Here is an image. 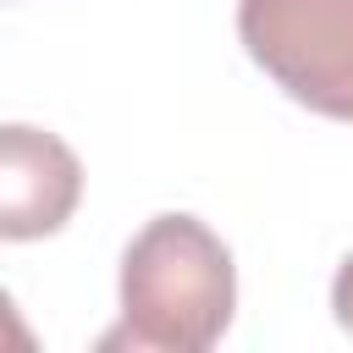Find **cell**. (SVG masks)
I'll return each instance as SVG.
<instances>
[{
  "instance_id": "cell-1",
  "label": "cell",
  "mask_w": 353,
  "mask_h": 353,
  "mask_svg": "<svg viewBox=\"0 0 353 353\" xmlns=\"http://www.w3.org/2000/svg\"><path fill=\"white\" fill-rule=\"evenodd\" d=\"M237 309L232 248L182 210L143 221L121 254V320L99 347L138 353H204L226 336Z\"/></svg>"
},
{
  "instance_id": "cell-2",
  "label": "cell",
  "mask_w": 353,
  "mask_h": 353,
  "mask_svg": "<svg viewBox=\"0 0 353 353\" xmlns=\"http://www.w3.org/2000/svg\"><path fill=\"white\" fill-rule=\"evenodd\" d=\"M237 39L287 99L353 121V0H237Z\"/></svg>"
},
{
  "instance_id": "cell-3",
  "label": "cell",
  "mask_w": 353,
  "mask_h": 353,
  "mask_svg": "<svg viewBox=\"0 0 353 353\" xmlns=\"http://www.w3.org/2000/svg\"><path fill=\"white\" fill-rule=\"evenodd\" d=\"M83 199V160L66 138L0 121V243L55 237Z\"/></svg>"
},
{
  "instance_id": "cell-4",
  "label": "cell",
  "mask_w": 353,
  "mask_h": 353,
  "mask_svg": "<svg viewBox=\"0 0 353 353\" xmlns=\"http://www.w3.org/2000/svg\"><path fill=\"white\" fill-rule=\"evenodd\" d=\"M39 347V336H33V325L17 314V303H11V292L0 287V353H33Z\"/></svg>"
},
{
  "instance_id": "cell-5",
  "label": "cell",
  "mask_w": 353,
  "mask_h": 353,
  "mask_svg": "<svg viewBox=\"0 0 353 353\" xmlns=\"http://www.w3.org/2000/svg\"><path fill=\"white\" fill-rule=\"evenodd\" d=\"M331 314H336V325L353 336V254L336 265V276H331Z\"/></svg>"
}]
</instances>
